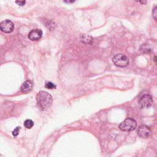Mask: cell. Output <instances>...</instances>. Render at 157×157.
I'll return each mask as SVG.
<instances>
[{
    "label": "cell",
    "instance_id": "5",
    "mask_svg": "<svg viewBox=\"0 0 157 157\" xmlns=\"http://www.w3.org/2000/svg\"><path fill=\"white\" fill-rule=\"evenodd\" d=\"M0 29L5 33H10L14 29L13 22L9 20H5L0 23Z\"/></svg>",
    "mask_w": 157,
    "mask_h": 157
},
{
    "label": "cell",
    "instance_id": "1",
    "mask_svg": "<svg viewBox=\"0 0 157 157\" xmlns=\"http://www.w3.org/2000/svg\"><path fill=\"white\" fill-rule=\"evenodd\" d=\"M36 101L39 107L44 110L48 109L52 104L53 98L50 94L45 91H39L36 95Z\"/></svg>",
    "mask_w": 157,
    "mask_h": 157
},
{
    "label": "cell",
    "instance_id": "15",
    "mask_svg": "<svg viewBox=\"0 0 157 157\" xmlns=\"http://www.w3.org/2000/svg\"><path fill=\"white\" fill-rule=\"evenodd\" d=\"M135 1L140 2L141 4H145L147 2V0H135Z\"/></svg>",
    "mask_w": 157,
    "mask_h": 157
},
{
    "label": "cell",
    "instance_id": "11",
    "mask_svg": "<svg viewBox=\"0 0 157 157\" xmlns=\"http://www.w3.org/2000/svg\"><path fill=\"white\" fill-rule=\"evenodd\" d=\"M45 87L47 89H54L56 88V85L51 82H47L45 84Z\"/></svg>",
    "mask_w": 157,
    "mask_h": 157
},
{
    "label": "cell",
    "instance_id": "12",
    "mask_svg": "<svg viewBox=\"0 0 157 157\" xmlns=\"http://www.w3.org/2000/svg\"><path fill=\"white\" fill-rule=\"evenodd\" d=\"M20 129H21V128H20V126L16 127V128L13 129V131H12V134H13V136H17L18 135V134H19V132H20Z\"/></svg>",
    "mask_w": 157,
    "mask_h": 157
},
{
    "label": "cell",
    "instance_id": "14",
    "mask_svg": "<svg viewBox=\"0 0 157 157\" xmlns=\"http://www.w3.org/2000/svg\"><path fill=\"white\" fill-rule=\"evenodd\" d=\"M15 2L17 4H18V6H23L26 3V0H16Z\"/></svg>",
    "mask_w": 157,
    "mask_h": 157
},
{
    "label": "cell",
    "instance_id": "16",
    "mask_svg": "<svg viewBox=\"0 0 157 157\" xmlns=\"http://www.w3.org/2000/svg\"><path fill=\"white\" fill-rule=\"evenodd\" d=\"M64 1L66 3H72L75 1V0H64Z\"/></svg>",
    "mask_w": 157,
    "mask_h": 157
},
{
    "label": "cell",
    "instance_id": "3",
    "mask_svg": "<svg viewBox=\"0 0 157 157\" xmlns=\"http://www.w3.org/2000/svg\"><path fill=\"white\" fill-rule=\"evenodd\" d=\"M112 61L116 66L120 67H126L129 64V59L128 57L121 53L115 55L112 59Z\"/></svg>",
    "mask_w": 157,
    "mask_h": 157
},
{
    "label": "cell",
    "instance_id": "7",
    "mask_svg": "<svg viewBox=\"0 0 157 157\" xmlns=\"http://www.w3.org/2000/svg\"><path fill=\"white\" fill-rule=\"evenodd\" d=\"M42 36V31L40 29H34L31 30L28 34V38L33 41L39 40Z\"/></svg>",
    "mask_w": 157,
    "mask_h": 157
},
{
    "label": "cell",
    "instance_id": "10",
    "mask_svg": "<svg viewBox=\"0 0 157 157\" xmlns=\"http://www.w3.org/2000/svg\"><path fill=\"white\" fill-rule=\"evenodd\" d=\"M24 126L27 129H31L34 126V122L31 120H26L24 122Z\"/></svg>",
    "mask_w": 157,
    "mask_h": 157
},
{
    "label": "cell",
    "instance_id": "2",
    "mask_svg": "<svg viewBox=\"0 0 157 157\" xmlns=\"http://www.w3.org/2000/svg\"><path fill=\"white\" fill-rule=\"evenodd\" d=\"M136 121L131 118H126L119 124L120 129L123 131H132L136 129Z\"/></svg>",
    "mask_w": 157,
    "mask_h": 157
},
{
    "label": "cell",
    "instance_id": "6",
    "mask_svg": "<svg viewBox=\"0 0 157 157\" xmlns=\"http://www.w3.org/2000/svg\"><path fill=\"white\" fill-rule=\"evenodd\" d=\"M151 129L146 125H141L137 129V134L142 138H147L151 134Z\"/></svg>",
    "mask_w": 157,
    "mask_h": 157
},
{
    "label": "cell",
    "instance_id": "13",
    "mask_svg": "<svg viewBox=\"0 0 157 157\" xmlns=\"http://www.w3.org/2000/svg\"><path fill=\"white\" fill-rule=\"evenodd\" d=\"M157 8H156V6H155L154 8H153V12H152V14H153V17L154 18V19L155 20H157Z\"/></svg>",
    "mask_w": 157,
    "mask_h": 157
},
{
    "label": "cell",
    "instance_id": "9",
    "mask_svg": "<svg viewBox=\"0 0 157 157\" xmlns=\"http://www.w3.org/2000/svg\"><path fill=\"white\" fill-rule=\"evenodd\" d=\"M93 37L88 34H82L80 36V40L85 44H91L93 42Z\"/></svg>",
    "mask_w": 157,
    "mask_h": 157
},
{
    "label": "cell",
    "instance_id": "4",
    "mask_svg": "<svg viewBox=\"0 0 157 157\" xmlns=\"http://www.w3.org/2000/svg\"><path fill=\"white\" fill-rule=\"evenodd\" d=\"M153 103V98L150 94L143 95L139 100V104L142 108H148Z\"/></svg>",
    "mask_w": 157,
    "mask_h": 157
},
{
    "label": "cell",
    "instance_id": "8",
    "mask_svg": "<svg viewBox=\"0 0 157 157\" xmlns=\"http://www.w3.org/2000/svg\"><path fill=\"white\" fill-rule=\"evenodd\" d=\"M33 84L30 80H26L21 86V91L23 93H28L33 89Z\"/></svg>",
    "mask_w": 157,
    "mask_h": 157
}]
</instances>
